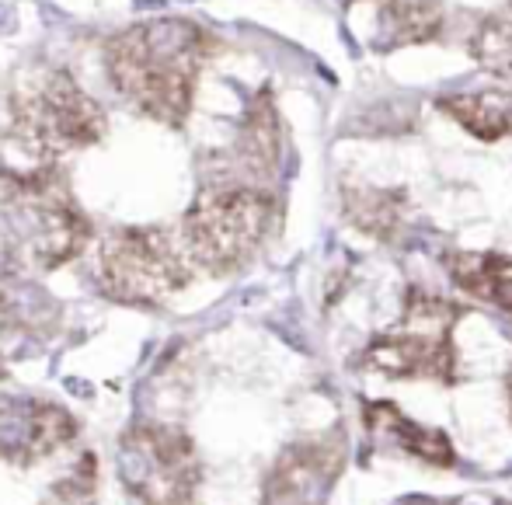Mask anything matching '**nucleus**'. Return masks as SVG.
<instances>
[{
	"label": "nucleus",
	"mask_w": 512,
	"mask_h": 505,
	"mask_svg": "<svg viewBox=\"0 0 512 505\" xmlns=\"http://www.w3.org/2000/svg\"><path fill=\"white\" fill-rule=\"evenodd\" d=\"M349 439L342 429L286 446L262 488V505H328L331 488L342 478Z\"/></svg>",
	"instance_id": "nucleus-8"
},
{
	"label": "nucleus",
	"mask_w": 512,
	"mask_h": 505,
	"mask_svg": "<svg viewBox=\"0 0 512 505\" xmlns=\"http://www.w3.org/2000/svg\"><path fill=\"white\" fill-rule=\"evenodd\" d=\"M241 154H244V164H248L251 171H258V175L276 168V157H279L276 112H272V105H265V101H258L248 112L244 136H241Z\"/></svg>",
	"instance_id": "nucleus-14"
},
{
	"label": "nucleus",
	"mask_w": 512,
	"mask_h": 505,
	"mask_svg": "<svg viewBox=\"0 0 512 505\" xmlns=\"http://www.w3.org/2000/svg\"><path fill=\"white\" fill-rule=\"evenodd\" d=\"M352 11L366 14L356 21V32L377 53L429 42L443 28V7L436 0H359Z\"/></svg>",
	"instance_id": "nucleus-10"
},
{
	"label": "nucleus",
	"mask_w": 512,
	"mask_h": 505,
	"mask_svg": "<svg viewBox=\"0 0 512 505\" xmlns=\"http://www.w3.org/2000/svg\"><path fill=\"white\" fill-rule=\"evenodd\" d=\"M0 185L11 248L25 265L49 272L74 262L88 248L91 220L70 192L60 164L7 168Z\"/></svg>",
	"instance_id": "nucleus-2"
},
{
	"label": "nucleus",
	"mask_w": 512,
	"mask_h": 505,
	"mask_svg": "<svg viewBox=\"0 0 512 505\" xmlns=\"http://www.w3.org/2000/svg\"><path fill=\"white\" fill-rule=\"evenodd\" d=\"M77 436V418L63 404L39 398H0V460L35 464Z\"/></svg>",
	"instance_id": "nucleus-9"
},
{
	"label": "nucleus",
	"mask_w": 512,
	"mask_h": 505,
	"mask_svg": "<svg viewBox=\"0 0 512 505\" xmlns=\"http://www.w3.org/2000/svg\"><path fill=\"white\" fill-rule=\"evenodd\" d=\"M182 244L164 227H119L98 244V286L108 300L157 307L192 283Z\"/></svg>",
	"instance_id": "nucleus-5"
},
{
	"label": "nucleus",
	"mask_w": 512,
	"mask_h": 505,
	"mask_svg": "<svg viewBox=\"0 0 512 505\" xmlns=\"http://www.w3.org/2000/svg\"><path fill=\"white\" fill-rule=\"evenodd\" d=\"M0 377H4V363H0Z\"/></svg>",
	"instance_id": "nucleus-19"
},
{
	"label": "nucleus",
	"mask_w": 512,
	"mask_h": 505,
	"mask_svg": "<svg viewBox=\"0 0 512 505\" xmlns=\"http://www.w3.org/2000/svg\"><path fill=\"white\" fill-rule=\"evenodd\" d=\"M443 112L453 115L478 140H506V136H512V88L443 98Z\"/></svg>",
	"instance_id": "nucleus-13"
},
{
	"label": "nucleus",
	"mask_w": 512,
	"mask_h": 505,
	"mask_svg": "<svg viewBox=\"0 0 512 505\" xmlns=\"http://www.w3.org/2000/svg\"><path fill=\"white\" fill-rule=\"evenodd\" d=\"M499 505H512V502H499Z\"/></svg>",
	"instance_id": "nucleus-20"
},
{
	"label": "nucleus",
	"mask_w": 512,
	"mask_h": 505,
	"mask_svg": "<svg viewBox=\"0 0 512 505\" xmlns=\"http://www.w3.org/2000/svg\"><path fill=\"white\" fill-rule=\"evenodd\" d=\"M363 418H366V432H370L380 446H394V450L425 460V464H432V467L457 464V453H453V443L446 439V432L408 418L398 404L370 401Z\"/></svg>",
	"instance_id": "nucleus-11"
},
{
	"label": "nucleus",
	"mask_w": 512,
	"mask_h": 505,
	"mask_svg": "<svg viewBox=\"0 0 512 505\" xmlns=\"http://www.w3.org/2000/svg\"><path fill=\"white\" fill-rule=\"evenodd\" d=\"M450 279L467 297L512 314V258L495 251H457L446 258Z\"/></svg>",
	"instance_id": "nucleus-12"
},
{
	"label": "nucleus",
	"mask_w": 512,
	"mask_h": 505,
	"mask_svg": "<svg viewBox=\"0 0 512 505\" xmlns=\"http://www.w3.org/2000/svg\"><path fill=\"white\" fill-rule=\"evenodd\" d=\"M108 119L67 70H35L14 88L7 105V140L32 164H60L70 150L91 147L105 136Z\"/></svg>",
	"instance_id": "nucleus-3"
},
{
	"label": "nucleus",
	"mask_w": 512,
	"mask_h": 505,
	"mask_svg": "<svg viewBox=\"0 0 512 505\" xmlns=\"http://www.w3.org/2000/svg\"><path fill=\"white\" fill-rule=\"evenodd\" d=\"M272 199L255 185H209L182 216V244L192 269L227 276L255 258L272 227Z\"/></svg>",
	"instance_id": "nucleus-4"
},
{
	"label": "nucleus",
	"mask_w": 512,
	"mask_h": 505,
	"mask_svg": "<svg viewBox=\"0 0 512 505\" xmlns=\"http://www.w3.org/2000/svg\"><path fill=\"white\" fill-rule=\"evenodd\" d=\"M474 56L492 74L512 77V0L478 28V35H474Z\"/></svg>",
	"instance_id": "nucleus-15"
},
{
	"label": "nucleus",
	"mask_w": 512,
	"mask_h": 505,
	"mask_svg": "<svg viewBox=\"0 0 512 505\" xmlns=\"http://www.w3.org/2000/svg\"><path fill=\"white\" fill-rule=\"evenodd\" d=\"M506 387H509V408H512V370H509V380H506Z\"/></svg>",
	"instance_id": "nucleus-18"
},
{
	"label": "nucleus",
	"mask_w": 512,
	"mask_h": 505,
	"mask_svg": "<svg viewBox=\"0 0 512 505\" xmlns=\"http://www.w3.org/2000/svg\"><path fill=\"white\" fill-rule=\"evenodd\" d=\"M119 481L140 505H199L203 460L178 425L140 422L119 439Z\"/></svg>",
	"instance_id": "nucleus-6"
},
{
	"label": "nucleus",
	"mask_w": 512,
	"mask_h": 505,
	"mask_svg": "<svg viewBox=\"0 0 512 505\" xmlns=\"http://www.w3.org/2000/svg\"><path fill=\"white\" fill-rule=\"evenodd\" d=\"M398 505H450V502H436V499H405Z\"/></svg>",
	"instance_id": "nucleus-17"
},
{
	"label": "nucleus",
	"mask_w": 512,
	"mask_h": 505,
	"mask_svg": "<svg viewBox=\"0 0 512 505\" xmlns=\"http://www.w3.org/2000/svg\"><path fill=\"white\" fill-rule=\"evenodd\" d=\"M460 310L443 297L411 293L405 314L394 328L366 345L363 363L373 373L394 380H457V349H453V324Z\"/></svg>",
	"instance_id": "nucleus-7"
},
{
	"label": "nucleus",
	"mask_w": 512,
	"mask_h": 505,
	"mask_svg": "<svg viewBox=\"0 0 512 505\" xmlns=\"http://www.w3.org/2000/svg\"><path fill=\"white\" fill-rule=\"evenodd\" d=\"M206 60V32L185 18L136 21L108 39L105 74L112 91L161 126H185Z\"/></svg>",
	"instance_id": "nucleus-1"
},
{
	"label": "nucleus",
	"mask_w": 512,
	"mask_h": 505,
	"mask_svg": "<svg viewBox=\"0 0 512 505\" xmlns=\"http://www.w3.org/2000/svg\"><path fill=\"white\" fill-rule=\"evenodd\" d=\"M352 216H356L359 227L380 237V234H387V230L394 227V220H398V209L391 206V199H387L384 192H366L363 199H356Z\"/></svg>",
	"instance_id": "nucleus-16"
}]
</instances>
